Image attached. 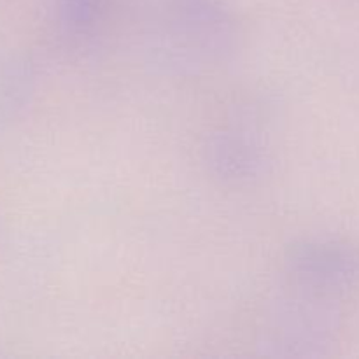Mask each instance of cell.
Wrapping results in <instances>:
<instances>
[{"label":"cell","mask_w":359,"mask_h":359,"mask_svg":"<svg viewBox=\"0 0 359 359\" xmlns=\"http://www.w3.org/2000/svg\"><path fill=\"white\" fill-rule=\"evenodd\" d=\"M98 2H100V0H62V6L69 20L84 21L88 20V18H91V14L95 13V7L98 6Z\"/></svg>","instance_id":"cell-1"}]
</instances>
